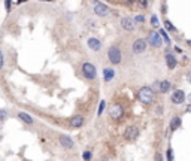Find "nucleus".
Wrapping results in <instances>:
<instances>
[{"label":"nucleus","mask_w":191,"mask_h":161,"mask_svg":"<svg viewBox=\"0 0 191 161\" xmlns=\"http://www.w3.org/2000/svg\"><path fill=\"white\" fill-rule=\"evenodd\" d=\"M185 110H187V112H191V105H190V106H188V107H187Z\"/></svg>","instance_id":"2f4dec72"},{"label":"nucleus","mask_w":191,"mask_h":161,"mask_svg":"<svg viewBox=\"0 0 191 161\" xmlns=\"http://www.w3.org/2000/svg\"><path fill=\"white\" fill-rule=\"evenodd\" d=\"M103 75H105V81L109 82L113 79V76H115V72H113V69H105L103 70Z\"/></svg>","instance_id":"dca6fc26"},{"label":"nucleus","mask_w":191,"mask_h":161,"mask_svg":"<svg viewBox=\"0 0 191 161\" xmlns=\"http://www.w3.org/2000/svg\"><path fill=\"white\" fill-rule=\"evenodd\" d=\"M18 116H20L25 124H31V122H33V118H31L29 114H25V112H18Z\"/></svg>","instance_id":"a211bd4d"},{"label":"nucleus","mask_w":191,"mask_h":161,"mask_svg":"<svg viewBox=\"0 0 191 161\" xmlns=\"http://www.w3.org/2000/svg\"><path fill=\"white\" fill-rule=\"evenodd\" d=\"M94 12L99 17H105V15H108L109 9L105 3H94Z\"/></svg>","instance_id":"9d476101"},{"label":"nucleus","mask_w":191,"mask_h":161,"mask_svg":"<svg viewBox=\"0 0 191 161\" xmlns=\"http://www.w3.org/2000/svg\"><path fill=\"white\" fill-rule=\"evenodd\" d=\"M188 43H190V45H191V40H188Z\"/></svg>","instance_id":"72a5a7b5"},{"label":"nucleus","mask_w":191,"mask_h":161,"mask_svg":"<svg viewBox=\"0 0 191 161\" xmlns=\"http://www.w3.org/2000/svg\"><path fill=\"white\" fill-rule=\"evenodd\" d=\"M10 5H12V2H9V0H6V2H5V6L8 8V10H10Z\"/></svg>","instance_id":"c756f323"},{"label":"nucleus","mask_w":191,"mask_h":161,"mask_svg":"<svg viewBox=\"0 0 191 161\" xmlns=\"http://www.w3.org/2000/svg\"><path fill=\"white\" fill-rule=\"evenodd\" d=\"M91 157H93V154H91L90 151H85V152L82 154V158H84L85 161H90V160H91Z\"/></svg>","instance_id":"4be33fe9"},{"label":"nucleus","mask_w":191,"mask_h":161,"mask_svg":"<svg viewBox=\"0 0 191 161\" xmlns=\"http://www.w3.org/2000/svg\"><path fill=\"white\" fill-rule=\"evenodd\" d=\"M187 79H188V82L191 84V72H188V73H187Z\"/></svg>","instance_id":"7c9ffc66"},{"label":"nucleus","mask_w":191,"mask_h":161,"mask_svg":"<svg viewBox=\"0 0 191 161\" xmlns=\"http://www.w3.org/2000/svg\"><path fill=\"white\" fill-rule=\"evenodd\" d=\"M87 45L90 49H93V51H100V48H101V43L97 38H90L87 40Z\"/></svg>","instance_id":"ddd939ff"},{"label":"nucleus","mask_w":191,"mask_h":161,"mask_svg":"<svg viewBox=\"0 0 191 161\" xmlns=\"http://www.w3.org/2000/svg\"><path fill=\"white\" fill-rule=\"evenodd\" d=\"M3 67V54H2V51H0V69Z\"/></svg>","instance_id":"c85d7f7f"},{"label":"nucleus","mask_w":191,"mask_h":161,"mask_svg":"<svg viewBox=\"0 0 191 161\" xmlns=\"http://www.w3.org/2000/svg\"><path fill=\"white\" fill-rule=\"evenodd\" d=\"M105 107H106V102H105V100H101V102H100V105H99V110H97V115H101V114H103Z\"/></svg>","instance_id":"aec40b11"},{"label":"nucleus","mask_w":191,"mask_h":161,"mask_svg":"<svg viewBox=\"0 0 191 161\" xmlns=\"http://www.w3.org/2000/svg\"><path fill=\"white\" fill-rule=\"evenodd\" d=\"M166 63H167V67L170 69V70H173L175 67H176V58H175V55L173 54H170V52H167L166 54Z\"/></svg>","instance_id":"2eb2a0df"},{"label":"nucleus","mask_w":191,"mask_h":161,"mask_svg":"<svg viewBox=\"0 0 191 161\" xmlns=\"http://www.w3.org/2000/svg\"><path fill=\"white\" fill-rule=\"evenodd\" d=\"M109 115H111V118H112L113 121H120V119L122 118V115H124L122 106H121V105H112V106L109 107Z\"/></svg>","instance_id":"7ed1b4c3"},{"label":"nucleus","mask_w":191,"mask_h":161,"mask_svg":"<svg viewBox=\"0 0 191 161\" xmlns=\"http://www.w3.org/2000/svg\"><path fill=\"white\" fill-rule=\"evenodd\" d=\"M60 143H61L63 148H66V149H72V148H73V140L66 134L60 136Z\"/></svg>","instance_id":"4468645a"},{"label":"nucleus","mask_w":191,"mask_h":161,"mask_svg":"<svg viewBox=\"0 0 191 161\" xmlns=\"http://www.w3.org/2000/svg\"><path fill=\"white\" fill-rule=\"evenodd\" d=\"M184 100H185V93H184L182 90L173 91V94H172V102H173L175 105H181V103H184Z\"/></svg>","instance_id":"1a4fd4ad"},{"label":"nucleus","mask_w":191,"mask_h":161,"mask_svg":"<svg viewBox=\"0 0 191 161\" xmlns=\"http://www.w3.org/2000/svg\"><path fill=\"white\" fill-rule=\"evenodd\" d=\"M143 21H145V17H143V15H136V17H134V22L142 24Z\"/></svg>","instance_id":"b1692460"},{"label":"nucleus","mask_w":191,"mask_h":161,"mask_svg":"<svg viewBox=\"0 0 191 161\" xmlns=\"http://www.w3.org/2000/svg\"><path fill=\"white\" fill-rule=\"evenodd\" d=\"M151 24H152L154 27H158V24H160V22H158V18H157L155 15H152V17H151Z\"/></svg>","instance_id":"5701e85b"},{"label":"nucleus","mask_w":191,"mask_h":161,"mask_svg":"<svg viewBox=\"0 0 191 161\" xmlns=\"http://www.w3.org/2000/svg\"><path fill=\"white\" fill-rule=\"evenodd\" d=\"M154 88L158 91V93H163V94H166V93H169L170 91V88H172V84L169 82V81H160V82H155L154 84Z\"/></svg>","instance_id":"423d86ee"},{"label":"nucleus","mask_w":191,"mask_h":161,"mask_svg":"<svg viewBox=\"0 0 191 161\" xmlns=\"http://www.w3.org/2000/svg\"><path fill=\"white\" fill-rule=\"evenodd\" d=\"M137 134H139L137 127H136V125H129V127L125 128V131H124V139H127V140H134V139L137 137Z\"/></svg>","instance_id":"0eeeda50"},{"label":"nucleus","mask_w":191,"mask_h":161,"mask_svg":"<svg viewBox=\"0 0 191 161\" xmlns=\"http://www.w3.org/2000/svg\"><path fill=\"white\" fill-rule=\"evenodd\" d=\"M188 103H190V105H191V94H190V95H188Z\"/></svg>","instance_id":"473e14b6"},{"label":"nucleus","mask_w":191,"mask_h":161,"mask_svg":"<svg viewBox=\"0 0 191 161\" xmlns=\"http://www.w3.org/2000/svg\"><path fill=\"white\" fill-rule=\"evenodd\" d=\"M146 42H148V43H149L151 46H154V48H158V46H161V43H163V39L160 38V34H158L157 31H149Z\"/></svg>","instance_id":"39448f33"},{"label":"nucleus","mask_w":191,"mask_h":161,"mask_svg":"<svg viewBox=\"0 0 191 161\" xmlns=\"http://www.w3.org/2000/svg\"><path fill=\"white\" fill-rule=\"evenodd\" d=\"M137 5H139V6H142V8H146L149 3L146 2V0H139V2H137Z\"/></svg>","instance_id":"a878e982"},{"label":"nucleus","mask_w":191,"mask_h":161,"mask_svg":"<svg viewBox=\"0 0 191 161\" xmlns=\"http://www.w3.org/2000/svg\"><path fill=\"white\" fill-rule=\"evenodd\" d=\"M6 115H8L6 110H5V109H0V122H2V121L6 118Z\"/></svg>","instance_id":"393cba45"},{"label":"nucleus","mask_w":191,"mask_h":161,"mask_svg":"<svg viewBox=\"0 0 191 161\" xmlns=\"http://www.w3.org/2000/svg\"><path fill=\"white\" fill-rule=\"evenodd\" d=\"M137 97H139V100H141L142 103L149 105V103L154 102V91H152L151 86H142V88L139 90V93H137Z\"/></svg>","instance_id":"f257e3e1"},{"label":"nucleus","mask_w":191,"mask_h":161,"mask_svg":"<svg viewBox=\"0 0 191 161\" xmlns=\"http://www.w3.org/2000/svg\"><path fill=\"white\" fill-rule=\"evenodd\" d=\"M121 27H122L125 31H132V30L134 29V22H133V20H132V18L124 17V18L121 20Z\"/></svg>","instance_id":"f8f14e48"},{"label":"nucleus","mask_w":191,"mask_h":161,"mask_svg":"<svg viewBox=\"0 0 191 161\" xmlns=\"http://www.w3.org/2000/svg\"><path fill=\"white\" fill-rule=\"evenodd\" d=\"M154 161H163V157H161V154H155V157H154Z\"/></svg>","instance_id":"cd10ccee"},{"label":"nucleus","mask_w":191,"mask_h":161,"mask_svg":"<svg viewBox=\"0 0 191 161\" xmlns=\"http://www.w3.org/2000/svg\"><path fill=\"white\" fill-rule=\"evenodd\" d=\"M181 127V118L179 116H175L173 119H172V122H170V128H172V131H175V130H178Z\"/></svg>","instance_id":"f3484780"},{"label":"nucleus","mask_w":191,"mask_h":161,"mask_svg":"<svg viewBox=\"0 0 191 161\" xmlns=\"http://www.w3.org/2000/svg\"><path fill=\"white\" fill-rule=\"evenodd\" d=\"M82 73H84V76L87 79H90V81L97 76V70H96V67L91 63H84L82 64Z\"/></svg>","instance_id":"20e7f679"},{"label":"nucleus","mask_w":191,"mask_h":161,"mask_svg":"<svg viewBox=\"0 0 191 161\" xmlns=\"http://www.w3.org/2000/svg\"><path fill=\"white\" fill-rule=\"evenodd\" d=\"M164 27H166L169 31H176V29H175V26H173V24L169 21V20H166V21H164Z\"/></svg>","instance_id":"6ab92c4d"},{"label":"nucleus","mask_w":191,"mask_h":161,"mask_svg":"<svg viewBox=\"0 0 191 161\" xmlns=\"http://www.w3.org/2000/svg\"><path fill=\"white\" fill-rule=\"evenodd\" d=\"M167 158H169V161H173V152H172V149L167 151Z\"/></svg>","instance_id":"bb28decb"},{"label":"nucleus","mask_w":191,"mask_h":161,"mask_svg":"<svg viewBox=\"0 0 191 161\" xmlns=\"http://www.w3.org/2000/svg\"><path fill=\"white\" fill-rule=\"evenodd\" d=\"M82 124H84V116L75 115L73 118H70L69 125H70V128H79V127H82Z\"/></svg>","instance_id":"9b49d317"},{"label":"nucleus","mask_w":191,"mask_h":161,"mask_svg":"<svg viewBox=\"0 0 191 161\" xmlns=\"http://www.w3.org/2000/svg\"><path fill=\"white\" fill-rule=\"evenodd\" d=\"M146 49V40L143 39H136L133 42V52L134 54H142Z\"/></svg>","instance_id":"6e6552de"},{"label":"nucleus","mask_w":191,"mask_h":161,"mask_svg":"<svg viewBox=\"0 0 191 161\" xmlns=\"http://www.w3.org/2000/svg\"><path fill=\"white\" fill-rule=\"evenodd\" d=\"M158 34H160V38L164 39V42H166V43H170V39H169V36H167L166 30H161V33H158Z\"/></svg>","instance_id":"412c9836"},{"label":"nucleus","mask_w":191,"mask_h":161,"mask_svg":"<svg viewBox=\"0 0 191 161\" xmlns=\"http://www.w3.org/2000/svg\"><path fill=\"white\" fill-rule=\"evenodd\" d=\"M108 58L112 64H120L121 63V51H120V48L118 46H109L108 49Z\"/></svg>","instance_id":"f03ea898"}]
</instances>
